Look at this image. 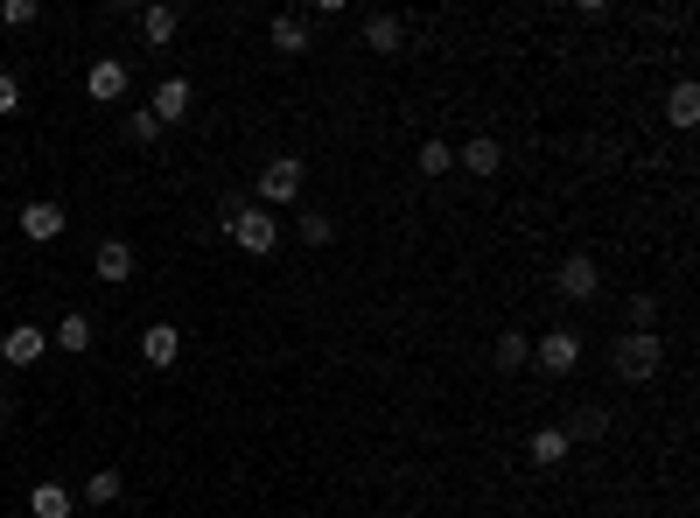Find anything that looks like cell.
Masks as SVG:
<instances>
[{"label": "cell", "instance_id": "6da1fadb", "mask_svg": "<svg viewBox=\"0 0 700 518\" xmlns=\"http://www.w3.org/2000/svg\"><path fill=\"white\" fill-rule=\"evenodd\" d=\"M610 364H616L623 386H645V378H658V364H666V337H658V330H631V337H616Z\"/></svg>", "mask_w": 700, "mask_h": 518}, {"label": "cell", "instance_id": "7a4b0ae2", "mask_svg": "<svg viewBox=\"0 0 700 518\" xmlns=\"http://www.w3.org/2000/svg\"><path fill=\"white\" fill-rule=\"evenodd\" d=\"M301 183H309V168H301L295 155H274L267 168H259V210H280L301 197Z\"/></svg>", "mask_w": 700, "mask_h": 518}, {"label": "cell", "instance_id": "3957f363", "mask_svg": "<svg viewBox=\"0 0 700 518\" xmlns=\"http://www.w3.org/2000/svg\"><path fill=\"white\" fill-rule=\"evenodd\" d=\"M232 239H238V253H253V260H267L274 245H280V224H274V210H259V203H245L238 218H232Z\"/></svg>", "mask_w": 700, "mask_h": 518}, {"label": "cell", "instance_id": "277c9868", "mask_svg": "<svg viewBox=\"0 0 700 518\" xmlns=\"http://www.w3.org/2000/svg\"><path fill=\"white\" fill-rule=\"evenodd\" d=\"M533 364H540L546 378H567V372L581 364V330H546V337L533 343Z\"/></svg>", "mask_w": 700, "mask_h": 518}, {"label": "cell", "instance_id": "5b68a950", "mask_svg": "<svg viewBox=\"0 0 700 518\" xmlns=\"http://www.w3.org/2000/svg\"><path fill=\"white\" fill-rule=\"evenodd\" d=\"M554 287H560L567 301H596V295H602V266H596L589 253H567L560 274H554Z\"/></svg>", "mask_w": 700, "mask_h": 518}, {"label": "cell", "instance_id": "8992f818", "mask_svg": "<svg viewBox=\"0 0 700 518\" xmlns=\"http://www.w3.org/2000/svg\"><path fill=\"white\" fill-rule=\"evenodd\" d=\"M22 232H29L35 245H49V239H64V232H70V218H64V203H49V197H35V203H22Z\"/></svg>", "mask_w": 700, "mask_h": 518}, {"label": "cell", "instance_id": "52a82bcc", "mask_svg": "<svg viewBox=\"0 0 700 518\" xmlns=\"http://www.w3.org/2000/svg\"><path fill=\"white\" fill-rule=\"evenodd\" d=\"M126 85H134V78H126V64H120V56H99V64L85 70V91H91V99H99V106L126 99Z\"/></svg>", "mask_w": 700, "mask_h": 518}, {"label": "cell", "instance_id": "ba28073f", "mask_svg": "<svg viewBox=\"0 0 700 518\" xmlns=\"http://www.w3.org/2000/svg\"><path fill=\"white\" fill-rule=\"evenodd\" d=\"M141 357L155 364V372H168V364L182 357V330H176V322H147V330H141Z\"/></svg>", "mask_w": 700, "mask_h": 518}, {"label": "cell", "instance_id": "9c48e42d", "mask_svg": "<svg viewBox=\"0 0 700 518\" xmlns=\"http://www.w3.org/2000/svg\"><path fill=\"white\" fill-rule=\"evenodd\" d=\"M91 274L112 280V287H120V280H134V245H126V239H105L99 253H91Z\"/></svg>", "mask_w": 700, "mask_h": 518}, {"label": "cell", "instance_id": "30bf717a", "mask_svg": "<svg viewBox=\"0 0 700 518\" xmlns=\"http://www.w3.org/2000/svg\"><path fill=\"white\" fill-rule=\"evenodd\" d=\"M189 99H197V91H189V78H162V85H155V106H147V112H155L162 126H176L182 112H189Z\"/></svg>", "mask_w": 700, "mask_h": 518}, {"label": "cell", "instance_id": "8fae6325", "mask_svg": "<svg viewBox=\"0 0 700 518\" xmlns=\"http://www.w3.org/2000/svg\"><path fill=\"white\" fill-rule=\"evenodd\" d=\"M43 330H35V322H14V330L8 337H0V357H8V364H35V357H43Z\"/></svg>", "mask_w": 700, "mask_h": 518}, {"label": "cell", "instance_id": "7c38bea8", "mask_svg": "<svg viewBox=\"0 0 700 518\" xmlns=\"http://www.w3.org/2000/svg\"><path fill=\"white\" fill-rule=\"evenodd\" d=\"M560 434H567V449H581V441H602V434H610V407H575Z\"/></svg>", "mask_w": 700, "mask_h": 518}, {"label": "cell", "instance_id": "4fadbf2b", "mask_svg": "<svg viewBox=\"0 0 700 518\" xmlns=\"http://www.w3.org/2000/svg\"><path fill=\"white\" fill-rule=\"evenodd\" d=\"M176 29H182V8H168V0H155V8H141V35L147 43H176Z\"/></svg>", "mask_w": 700, "mask_h": 518}, {"label": "cell", "instance_id": "5bb4252c", "mask_svg": "<svg viewBox=\"0 0 700 518\" xmlns=\"http://www.w3.org/2000/svg\"><path fill=\"white\" fill-rule=\"evenodd\" d=\"M400 43H407V22H400V14H365V49L392 56Z\"/></svg>", "mask_w": 700, "mask_h": 518}, {"label": "cell", "instance_id": "9a60e30c", "mask_svg": "<svg viewBox=\"0 0 700 518\" xmlns=\"http://www.w3.org/2000/svg\"><path fill=\"white\" fill-rule=\"evenodd\" d=\"M456 168H469V176H498V168H504V155H498V141H490V133H477V141H463Z\"/></svg>", "mask_w": 700, "mask_h": 518}, {"label": "cell", "instance_id": "2e32d148", "mask_svg": "<svg viewBox=\"0 0 700 518\" xmlns=\"http://www.w3.org/2000/svg\"><path fill=\"white\" fill-rule=\"evenodd\" d=\"M274 49L280 56H301V49H309V14H274Z\"/></svg>", "mask_w": 700, "mask_h": 518}, {"label": "cell", "instance_id": "e0dca14e", "mask_svg": "<svg viewBox=\"0 0 700 518\" xmlns=\"http://www.w3.org/2000/svg\"><path fill=\"white\" fill-rule=\"evenodd\" d=\"M666 120H673L679 133H687V126L700 120V85H693V78H679V85H673V99H666Z\"/></svg>", "mask_w": 700, "mask_h": 518}, {"label": "cell", "instance_id": "ac0fdd59", "mask_svg": "<svg viewBox=\"0 0 700 518\" xmlns=\"http://www.w3.org/2000/svg\"><path fill=\"white\" fill-rule=\"evenodd\" d=\"M49 343H56V351H70V357L91 351V316H85V309H70L64 322H56V337H49Z\"/></svg>", "mask_w": 700, "mask_h": 518}, {"label": "cell", "instance_id": "d6986e66", "mask_svg": "<svg viewBox=\"0 0 700 518\" xmlns=\"http://www.w3.org/2000/svg\"><path fill=\"white\" fill-rule=\"evenodd\" d=\"M525 357H533V337H525V330H504L498 343H490V364H498V372H519Z\"/></svg>", "mask_w": 700, "mask_h": 518}, {"label": "cell", "instance_id": "ffe728a7", "mask_svg": "<svg viewBox=\"0 0 700 518\" xmlns=\"http://www.w3.org/2000/svg\"><path fill=\"white\" fill-rule=\"evenodd\" d=\"M70 505H78V497H70L64 484H35V491H29V511H35V518H70Z\"/></svg>", "mask_w": 700, "mask_h": 518}, {"label": "cell", "instance_id": "44dd1931", "mask_svg": "<svg viewBox=\"0 0 700 518\" xmlns=\"http://www.w3.org/2000/svg\"><path fill=\"white\" fill-rule=\"evenodd\" d=\"M567 455H575V449H567L560 428H540V434H533V463H540V470H560Z\"/></svg>", "mask_w": 700, "mask_h": 518}, {"label": "cell", "instance_id": "7402d4cb", "mask_svg": "<svg viewBox=\"0 0 700 518\" xmlns=\"http://www.w3.org/2000/svg\"><path fill=\"white\" fill-rule=\"evenodd\" d=\"M295 239H301V245H315V253H323V245L336 239V224L323 218V210H309V218H301V224H295Z\"/></svg>", "mask_w": 700, "mask_h": 518}, {"label": "cell", "instance_id": "603a6c76", "mask_svg": "<svg viewBox=\"0 0 700 518\" xmlns=\"http://www.w3.org/2000/svg\"><path fill=\"white\" fill-rule=\"evenodd\" d=\"M456 168V147L448 141H421V176H448Z\"/></svg>", "mask_w": 700, "mask_h": 518}, {"label": "cell", "instance_id": "cb8c5ba5", "mask_svg": "<svg viewBox=\"0 0 700 518\" xmlns=\"http://www.w3.org/2000/svg\"><path fill=\"white\" fill-rule=\"evenodd\" d=\"M120 497V470H91V484H85V505H112Z\"/></svg>", "mask_w": 700, "mask_h": 518}, {"label": "cell", "instance_id": "d4e9b609", "mask_svg": "<svg viewBox=\"0 0 700 518\" xmlns=\"http://www.w3.org/2000/svg\"><path fill=\"white\" fill-rule=\"evenodd\" d=\"M126 141H162V120H155V112H126Z\"/></svg>", "mask_w": 700, "mask_h": 518}, {"label": "cell", "instance_id": "484cf974", "mask_svg": "<svg viewBox=\"0 0 700 518\" xmlns=\"http://www.w3.org/2000/svg\"><path fill=\"white\" fill-rule=\"evenodd\" d=\"M658 322V295H631V330H652Z\"/></svg>", "mask_w": 700, "mask_h": 518}, {"label": "cell", "instance_id": "4316f807", "mask_svg": "<svg viewBox=\"0 0 700 518\" xmlns=\"http://www.w3.org/2000/svg\"><path fill=\"white\" fill-rule=\"evenodd\" d=\"M0 22H8V29H29V22H35V0H8V8H0Z\"/></svg>", "mask_w": 700, "mask_h": 518}, {"label": "cell", "instance_id": "83f0119b", "mask_svg": "<svg viewBox=\"0 0 700 518\" xmlns=\"http://www.w3.org/2000/svg\"><path fill=\"white\" fill-rule=\"evenodd\" d=\"M14 106H22V85H14L8 70H0V112H14Z\"/></svg>", "mask_w": 700, "mask_h": 518}, {"label": "cell", "instance_id": "f1b7e54d", "mask_svg": "<svg viewBox=\"0 0 700 518\" xmlns=\"http://www.w3.org/2000/svg\"><path fill=\"white\" fill-rule=\"evenodd\" d=\"M0 420H8V399H0Z\"/></svg>", "mask_w": 700, "mask_h": 518}]
</instances>
